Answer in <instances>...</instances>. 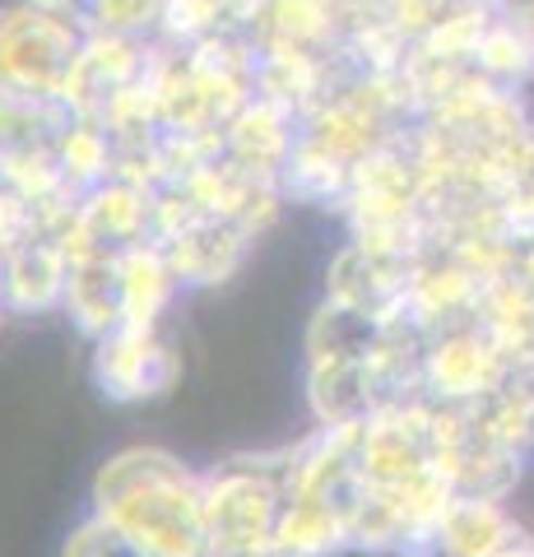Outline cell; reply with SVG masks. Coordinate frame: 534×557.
<instances>
[{
	"label": "cell",
	"instance_id": "cell-6",
	"mask_svg": "<svg viewBox=\"0 0 534 557\" xmlns=\"http://www.w3.org/2000/svg\"><path fill=\"white\" fill-rule=\"evenodd\" d=\"M65 278H71L65 247L51 237H33L5 256V307L24 311V317L65 307Z\"/></svg>",
	"mask_w": 534,
	"mask_h": 557
},
{
	"label": "cell",
	"instance_id": "cell-1",
	"mask_svg": "<svg viewBox=\"0 0 534 557\" xmlns=\"http://www.w3.org/2000/svg\"><path fill=\"white\" fill-rule=\"evenodd\" d=\"M94 516L112 520L149 557H204V474L163 446H126L94 474Z\"/></svg>",
	"mask_w": 534,
	"mask_h": 557
},
{
	"label": "cell",
	"instance_id": "cell-11",
	"mask_svg": "<svg viewBox=\"0 0 534 557\" xmlns=\"http://www.w3.org/2000/svg\"><path fill=\"white\" fill-rule=\"evenodd\" d=\"M204 557H233V553H204Z\"/></svg>",
	"mask_w": 534,
	"mask_h": 557
},
{
	"label": "cell",
	"instance_id": "cell-8",
	"mask_svg": "<svg viewBox=\"0 0 534 557\" xmlns=\"http://www.w3.org/2000/svg\"><path fill=\"white\" fill-rule=\"evenodd\" d=\"M61 557H149V553L135 544L131 534L116 530L112 520L89 516V520H79L71 539L61 544Z\"/></svg>",
	"mask_w": 534,
	"mask_h": 557
},
{
	"label": "cell",
	"instance_id": "cell-5",
	"mask_svg": "<svg viewBox=\"0 0 534 557\" xmlns=\"http://www.w3.org/2000/svg\"><path fill=\"white\" fill-rule=\"evenodd\" d=\"M65 311L89 339L112 335L126 321L122 302V251H84L71 256V278H65Z\"/></svg>",
	"mask_w": 534,
	"mask_h": 557
},
{
	"label": "cell",
	"instance_id": "cell-9",
	"mask_svg": "<svg viewBox=\"0 0 534 557\" xmlns=\"http://www.w3.org/2000/svg\"><path fill=\"white\" fill-rule=\"evenodd\" d=\"M33 237H38V214H33V205L10 182H0V256H10L14 247H24Z\"/></svg>",
	"mask_w": 534,
	"mask_h": 557
},
{
	"label": "cell",
	"instance_id": "cell-10",
	"mask_svg": "<svg viewBox=\"0 0 534 557\" xmlns=\"http://www.w3.org/2000/svg\"><path fill=\"white\" fill-rule=\"evenodd\" d=\"M5 256H0V325H5Z\"/></svg>",
	"mask_w": 534,
	"mask_h": 557
},
{
	"label": "cell",
	"instance_id": "cell-2",
	"mask_svg": "<svg viewBox=\"0 0 534 557\" xmlns=\"http://www.w3.org/2000/svg\"><path fill=\"white\" fill-rule=\"evenodd\" d=\"M293 469H298V446H280L261 456H233L204 474L210 553L274 557Z\"/></svg>",
	"mask_w": 534,
	"mask_h": 557
},
{
	"label": "cell",
	"instance_id": "cell-4",
	"mask_svg": "<svg viewBox=\"0 0 534 557\" xmlns=\"http://www.w3.org/2000/svg\"><path fill=\"white\" fill-rule=\"evenodd\" d=\"M251 233H243L237 223L228 219H196L186 223L182 233H172L163 242V251L172 260V270H177L182 288H210V284H223V278H233L237 265L247 260V247H251Z\"/></svg>",
	"mask_w": 534,
	"mask_h": 557
},
{
	"label": "cell",
	"instance_id": "cell-7",
	"mask_svg": "<svg viewBox=\"0 0 534 557\" xmlns=\"http://www.w3.org/2000/svg\"><path fill=\"white\" fill-rule=\"evenodd\" d=\"M177 288H182V278L172 270V260L159 242L122 251V302H126L122 325L159 330V317L167 311V302L177 298Z\"/></svg>",
	"mask_w": 534,
	"mask_h": 557
},
{
	"label": "cell",
	"instance_id": "cell-3",
	"mask_svg": "<svg viewBox=\"0 0 534 557\" xmlns=\"http://www.w3.org/2000/svg\"><path fill=\"white\" fill-rule=\"evenodd\" d=\"M94 386L112 405H145L177 391L182 381V354L159 339V330L116 325L112 335L94 339Z\"/></svg>",
	"mask_w": 534,
	"mask_h": 557
}]
</instances>
